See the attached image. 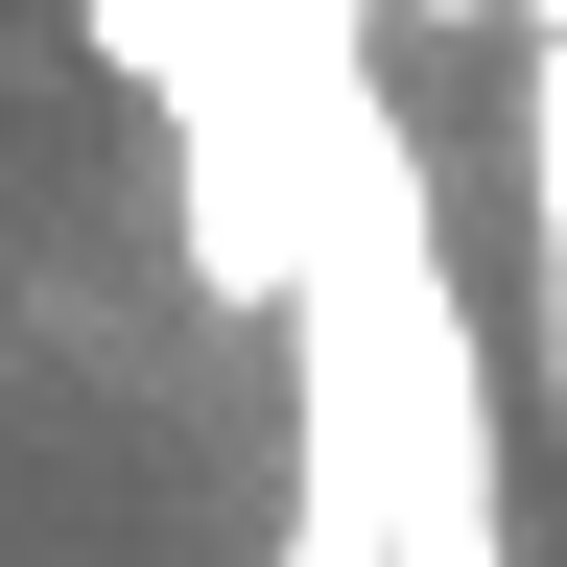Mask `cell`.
Returning <instances> with one entry per match:
<instances>
[{"instance_id":"7a4b0ae2","label":"cell","mask_w":567,"mask_h":567,"mask_svg":"<svg viewBox=\"0 0 567 567\" xmlns=\"http://www.w3.org/2000/svg\"><path fill=\"white\" fill-rule=\"evenodd\" d=\"M379 24H496V0H379Z\"/></svg>"},{"instance_id":"3957f363","label":"cell","mask_w":567,"mask_h":567,"mask_svg":"<svg viewBox=\"0 0 567 567\" xmlns=\"http://www.w3.org/2000/svg\"><path fill=\"white\" fill-rule=\"evenodd\" d=\"M520 24H567V0H520Z\"/></svg>"},{"instance_id":"6da1fadb","label":"cell","mask_w":567,"mask_h":567,"mask_svg":"<svg viewBox=\"0 0 567 567\" xmlns=\"http://www.w3.org/2000/svg\"><path fill=\"white\" fill-rule=\"evenodd\" d=\"M95 71H142V95L189 118L213 95V0H95Z\"/></svg>"}]
</instances>
